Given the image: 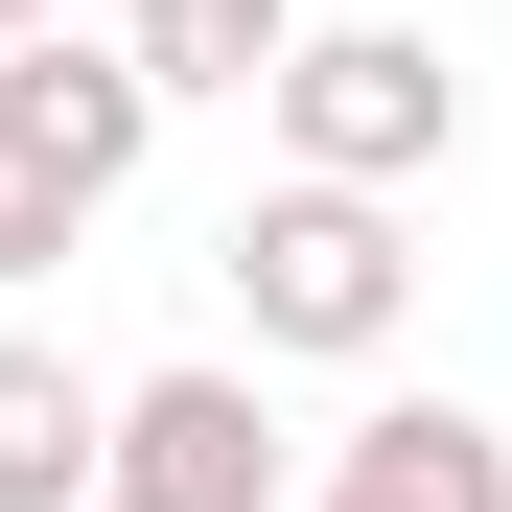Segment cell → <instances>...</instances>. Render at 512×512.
<instances>
[{
	"label": "cell",
	"instance_id": "cell-1",
	"mask_svg": "<svg viewBox=\"0 0 512 512\" xmlns=\"http://www.w3.org/2000/svg\"><path fill=\"white\" fill-rule=\"evenodd\" d=\"M256 117H280V187H350V210H396L419 163L466 140V70L419 47V24H303L280 70H256Z\"/></svg>",
	"mask_w": 512,
	"mask_h": 512
},
{
	"label": "cell",
	"instance_id": "cell-2",
	"mask_svg": "<svg viewBox=\"0 0 512 512\" xmlns=\"http://www.w3.org/2000/svg\"><path fill=\"white\" fill-rule=\"evenodd\" d=\"M210 280H233L256 350H326V373H373L396 326H419V256H396V210H350V187H256V210L210 233Z\"/></svg>",
	"mask_w": 512,
	"mask_h": 512
},
{
	"label": "cell",
	"instance_id": "cell-3",
	"mask_svg": "<svg viewBox=\"0 0 512 512\" xmlns=\"http://www.w3.org/2000/svg\"><path fill=\"white\" fill-rule=\"evenodd\" d=\"M94 512H280L256 373H117L94 396Z\"/></svg>",
	"mask_w": 512,
	"mask_h": 512
},
{
	"label": "cell",
	"instance_id": "cell-4",
	"mask_svg": "<svg viewBox=\"0 0 512 512\" xmlns=\"http://www.w3.org/2000/svg\"><path fill=\"white\" fill-rule=\"evenodd\" d=\"M140 140H163V94H140V70H117L94 24H47V47H0V163H24V187H47L70 233H94V210L140 187Z\"/></svg>",
	"mask_w": 512,
	"mask_h": 512
},
{
	"label": "cell",
	"instance_id": "cell-5",
	"mask_svg": "<svg viewBox=\"0 0 512 512\" xmlns=\"http://www.w3.org/2000/svg\"><path fill=\"white\" fill-rule=\"evenodd\" d=\"M280 512H512V443L466 396H373L350 443H326V489H280Z\"/></svg>",
	"mask_w": 512,
	"mask_h": 512
},
{
	"label": "cell",
	"instance_id": "cell-6",
	"mask_svg": "<svg viewBox=\"0 0 512 512\" xmlns=\"http://www.w3.org/2000/svg\"><path fill=\"white\" fill-rule=\"evenodd\" d=\"M280 47H303V0H117V70L140 94H256Z\"/></svg>",
	"mask_w": 512,
	"mask_h": 512
},
{
	"label": "cell",
	"instance_id": "cell-7",
	"mask_svg": "<svg viewBox=\"0 0 512 512\" xmlns=\"http://www.w3.org/2000/svg\"><path fill=\"white\" fill-rule=\"evenodd\" d=\"M0 512H94V373L0 326Z\"/></svg>",
	"mask_w": 512,
	"mask_h": 512
},
{
	"label": "cell",
	"instance_id": "cell-8",
	"mask_svg": "<svg viewBox=\"0 0 512 512\" xmlns=\"http://www.w3.org/2000/svg\"><path fill=\"white\" fill-rule=\"evenodd\" d=\"M47 256H70V210L24 187V163H0V303H24V280H47Z\"/></svg>",
	"mask_w": 512,
	"mask_h": 512
},
{
	"label": "cell",
	"instance_id": "cell-9",
	"mask_svg": "<svg viewBox=\"0 0 512 512\" xmlns=\"http://www.w3.org/2000/svg\"><path fill=\"white\" fill-rule=\"evenodd\" d=\"M47 24H70V0H0V47H47Z\"/></svg>",
	"mask_w": 512,
	"mask_h": 512
}]
</instances>
